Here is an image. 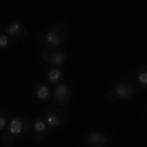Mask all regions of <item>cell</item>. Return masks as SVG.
Here are the masks:
<instances>
[{"mask_svg": "<svg viewBox=\"0 0 147 147\" xmlns=\"http://www.w3.org/2000/svg\"><path fill=\"white\" fill-rule=\"evenodd\" d=\"M87 147H106L108 146V136L101 131H90L85 137Z\"/></svg>", "mask_w": 147, "mask_h": 147, "instance_id": "8", "label": "cell"}, {"mask_svg": "<svg viewBox=\"0 0 147 147\" xmlns=\"http://www.w3.org/2000/svg\"><path fill=\"white\" fill-rule=\"evenodd\" d=\"M31 119L28 116H21V118H13L8 123V131L11 136H21L23 132H26L28 129H31Z\"/></svg>", "mask_w": 147, "mask_h": 147, "instance_id": "6", "label": "cell"}, {"mask_svg": "<svg viewBox=\"0 0 147 147\" xmlns=\"http://www.w3.org/2000/svg\"><path fill=\"white\" fill-rule=\"evenodd\" d=\"M8 44H10V38L5 33H0V49H5Z\"/></svg>", "mask_w": 147, "mask_h": 147, "instance_id": "14", "label": "cell"}, {"mask_svg": "<svg viewBox=\"0 0 147 147\" xmlns=\"http://www.w3.org/2000/svg\"><path fill=\"white\" fill-rule=\"evenodd\" d=\"M5 126H7V118H5L3 113H0V131H3Z\"/></svg>", "mask_w": 147, "mask_h": 147, "instance_id": "15", "label": "cell"}, {"mask_svg": "<svg viewBox=\"0 0 147 147\" xmlns=\"http://www.w3.org/2000/svg\"><path fill=\"white\" fill-rule=\"evenodd\" d=\"M136 95V87L132 85L131 82V75H123L116 80L115 88L110 90L108 93L105 95L106 100H113V98H118V100H129Z\"/></svg>", "mask_w": 147, "mask_h": 147, "instance_id": "2", "label": "cell"}, {"mask_svg": "<svg viewBox=\"0 0 147 147\" xmlns=\"http://www.w3.org/2000/svg\"><path fill=\"white\" fill-rule=\"evenodd\" d=\"M62 79H64V72L59 67L51 69V70L46 74L47 85H59V84H62Z\"/></svg>", "mask_w": 147, "mask_h": 147, "instance_id": "11", "label": "cell"}, {"mask_svg": "<svg viewBox=\"0 0 147 147\" xmlns=\"http://www.w3.org/2000/svg\"><path fill=\"white\" fill-rule=\"evenodd\" d=\"M67 111L64 108H49L44 113V121H46L47 126L51 127H61L62 124H65L67 121Z\"/></svg>", "mask_w": 147, "mask_h": 147, "instance_id": "4", "label": "cell"}, {"mask_svg": "<svg viewBox=\"0 0 147 147\" xmlns=\"http://www.w3.org/2000/svg\"><path fill=\"white\" fill-rule=\"evenodd\" d=\"M72 98V90L67 84H59L56 85V88L53 92V103L56 106H67Z\"/></svg>", "mask_w": 147, "mask_h": 147, "instance_id": "5", "label": "cell"}, {"mask_svg": "<svg viewBox=\"0 0 147 147\" xmlns=\"http://www.w3.org/2000/svg\"><path fill=\"white\" fill-rule=\"evenodd\" d=\"M41 57L42 61L51 64L53 67H61L67 61V56H65L62 49H51V47H46V46L41 49Z\"/></svg>", "mask_w": 147, "mask_h": 147, "instance_id": "3", "label": "cell"}, {"mask_svg": "<svg viewBox=\"0 0 147 147\" xmlns=\"http://www.w3.org/2000/svg\"><path fill=\"white\" fill-rule=\"evenodd\" d=\"M136 77H137V82L146 88L147 87V65L146 64H141L136 70Z\"/></svg>", "mask_w": 147, "mask_h": 147, "instance_id": "12", "label": "cell"}, {"mask_svg": "<svg viewBox=\"0 0 147 147\" xmlns=\"http://www.w3.org/2000/svg\"><path fill=\"white\" fill-rule=\"evenodd\" d=\"M0 142H2V146L10 147L13 144V136H11L10 132H5V134H2V137H0Z\"/></svg>", "mask_w": 147, "mask_h": 147, "instance_id": "13", "label": "cell"}, {"mask_svg": "<svg viewBox=\"0 0 147 147\" xmlns=\"http://www.w3.org/2000/svg\"><path fill=\"white\" fill-rule=\"evenodd\" d=\"M5 34L10 38V41H21L23 38L28 36V30L23 23L13 21V23H10V25L5 28Z\"/></svg>", "mask_w": 147, "mask_h": 147, "instance_id": "7", "label": "cell"}, {"mask_svg": "<svg viewBox=\"0 0 147 147\" xmlns=\"http://www.w3.org/2000/svg\"><path fill=\"white\" fill-rule=\"evenodd\" d=\"M34 95H36L38 100L47 101V100L53 98V90H51V87L47 84H39V85H36V88H34Z\"/></svg>", "mask_w": 147, "mask_h": 147, "instance_id": "10", "label": "cell"}, {"mask_svg": "<svg viewBox=\"0 0 147 147\" xmlns=\"http://www.w3.org/2000/svg\"><path fill=\"white\" fill-rule=\"evenodd\" d=\"M67 33H69L67 25L64 21H59V23L53 25L46 33L38 34V41L46 42V47H51V49H61V46L67 39Z\"/></svg>", "mask_w": 147, "mask_h": 147, "instance_id": "1", "label": "cell"}, {"mask_svg": "<svg viewBox=\"0 0 147 147\" xmlns=\"http://www.w3.org/2000/svg\"><path fill=\"white\" fill-rule=\"evenodd\" d=\"M31 134H33L34 141H41L42 137L47 134V124H46V121H44V118H38L36 121H33Z\"/></svg>", "mask_w": 147, "mask_h": 147, "instance_id": "9", "label": "cell"}]
</instances>
